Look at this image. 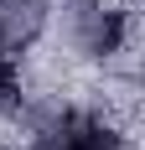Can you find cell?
<instances>
[{"mask_svg": "<svg viewBox=\"0 0 145 150\" xmlns=\"http://www.w3.org/2000/svg\"><path fill=\"white\" fill-rule=\"evenodd\" d=\"M26 150H130V140L119 135L104 114H88V109H62L31 135Z\"/></svg>", "mask_w": 145, "mask_h": 150, "instance_id": "6da1fadb", "label": "cell"}, {"mask_svg": "<svg viewBox=\"0 0 145 150\" xmlns=\"http://www.w3.org/2000/svg\"><path fill=\"white\" fill-rule=\"evenodd\" d=\"M68 36H72V47H78L83 57L104 62V57H114L119 47H124L130 21H124L119 5H104V0H72V5H68Z\"/></svg>", "mask_w": 145, "mask_h": 150, "instance_id": "7a4b0ae2", "label": "cell"}]
</instances>
